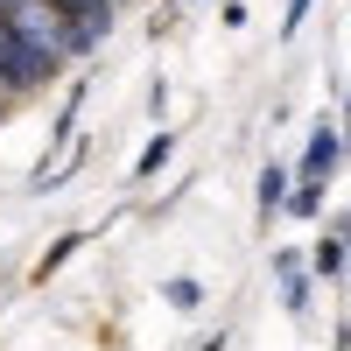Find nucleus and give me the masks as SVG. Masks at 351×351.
I'll list each match as a JSON object with an SVG mask.
<instances>
[{"mask_svg":"<svg viewBox=\"0 0 351 351\" xmlns=\"http://www.w3.org/2000/svg\"><path fill=\"white\" fill-rule=\"evenodd\" d=\"M49 71H56V56L36 49L8 14H0V84H8V92H36V84H49Z\"/></svg>","mask_w":351,"mask_h":351,"instance_id":"f257e3e1","label":"nucleus"},{"mask_svg":"<svg viewBox=\"0 0 351 351\" xmlns=\"http://www.w3.org/2000/svg\"><path fill=\"white\" fill-rule=\"evenodd\" d=\"M169 302L176 309H197V281H169Z\"/></svg>","mask_w":351,"mask_h":351,"instance_id":"f03ea898","label":"nucleus"},{"mask_svg":"<svg viewBox=\"0 0 351 351\" xmlns=\"http://www.w3.org/2000/svg\"><path fill=\"white\" fill-rule=\"evenodd\" d=\"M281 190H288V183H281V169H267V183H260V204L274 211V204H281Z\"/></svg>","mask_w":351,"mask_h":351,"instance_id":"7ed1b4c3","label":"nucleus"},{"mask_svg":"<svg viewBox=\"0 0 351 351\" xmlns=\"http://www.w3.org/2000/svg\"><path fill=\"white\" fill-rule=\"evenodd\" d=\"M162 162H169V134H162V141H155V148H148V155H141V176H155V169H162Z\"/></svg>","mask_w":351,"mask_h":351,"instance_id":"20e7f679","label":"nucleus"},{"mask_svg":"<svg viewBox=\"0 0 351 351\" xmlns=\"http://www.w3.org/2000/svg\"><path fill=\"white\" fill-rule=\"evenodd\" d=\"M112 8H120V0H112Z\"/></svg>","mask_w":351,"mask_h":351,"instance_id":"39448f33","label":"nucleus"}]
</instances>
